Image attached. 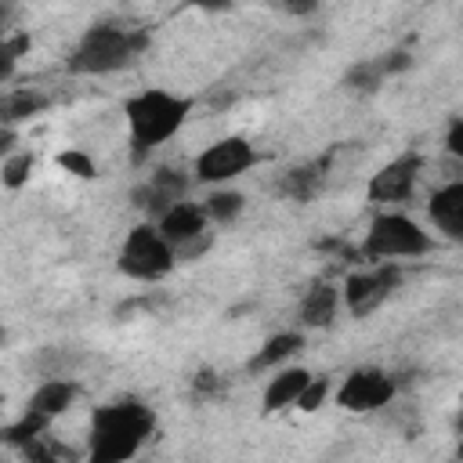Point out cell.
<instances>
[{"label": "cell", "instance_id": "cell-1", "mask_svg": "<svg viewBox=\"0 0 463 463\" xmlns=\"http://www.w3.org/2000/svg\"><path fill=\"white\" fill-rule=\"evenodd\" d=\"M156 430V412L141 398H116L90 409L87 463H130Z\"/></svg>", "mask_w": 463, "mask_h": 463}, {"label": "cell", "instance_id": "cell-2", "mask_svg": "<svg viewBox=\"0 0 463 463\" xmlns=\"http://www.w3.org/2000/svg\"><path fill=\"white\" fill-rule=\"evenodd\" d=\"M195 98L174 94L163 87H145L123 101L127 116V145H130V163H141L152 156L159 145H166L192 116Z\"/></svg>", "mask_w": 463, "mask_h": 463}, {"label": "cell", "instance_id": "cell-3", "mask_svg": "<svg viewBox=\"0 0 463 463\" xmlns=\"http://www.w3.org/2000/svg\"><path fill=\"white\" fill-rule=\"evenodd\" d=\"M148 43H152L148 29L123 25V22H98L80 33V40L65 58V69L72 76H109L134 65L148 51Z\"/></svg>", "mask_w": 463, "mask_h": 463}, {"label": "cell", "instance_id": "cell-4", "mask_svg": "<svg viewBox=\"0 0 463 463\" xmlns=\"http://www.w3.org/2000/svg\"><path fill=\"white\" fill-rule=\"evenodd\" d=\"M434 250L430 232H423L409 213L398 210H383L369 221L365 239L358 246V257L369 264H383V260H409V257H423Z\"/></svg>", "mask_w": 463, "mask_h": 463}, {"label": "cell", "instance_id": "cell-5", "mask_svg": "<svg viewBox=\"0 0 463 463\" xmlns=\"http://www.w3.org/2000/svg\"><path fill=\"white\" fill-rule=\"evenodd\" d=\"M116 268L134 279V282H163L174 271V250L166 246V239L156 232L152 221H137L119 246Z\"/></svg>", "mask_w": 463, "mask_h": 463}, {"label": "cell", "instance_id": "cell-6", "mask_svg": "<svg viewBox=\"0 0 463 463\" xmlns=\"http://www.w3.org/2000/svg\"><path fill=\"white\" fill-rule=\"evenodd\" d=\"M156 232L166 239V246L174 250V264L181 260H199L210 246H213V232H210V217L203 210V203H174L159 221Z\"/></svg>", "mask_w": 463, "mask_h": 463}, {"label": "cell", "instance_id": "cell-7", "mask_svg": "<svg viewBox=\"0 0 463 463\" xmlns=\"http://www.w3.org/2000/svg\"><path fill=\"white\" fill-rule=\"evenodd\" d=\"M253 163H257V148H253L242 134H228V137H217L213 145H206V148L195 156L192 177H195L199 184L224 188V184H232L235 177H242Z\"/></svg>", "mask_w": 463, "mask_h": 463}, {"label": "cell", "instance_id": "cell-8", "mask_svg": "<svg viewBox=\"0 0 463 463\" xmlns=\"http://www.w3.org/2000/svg\"><path fill=\"white\" fill-rule=\"evenodd\" d=\"M398 286H402V264L383 260V264H373L369 271L347 275V282L340 286V300L347 304V311H351L354 318H365V315H373Z\"/></svg>", "mask_w": 463, "mask_h": 463}, {"label": "cell", "instance_id": "cell-9", "mask_svg": "<svg viewBox=\"0 0 463 463\" xmlns=\"http://www.w3.org/2000/svg\"><path fill=\"white\" fill-rule=\"evenodd\" d=\"M394 394H398V380L387 369L362 365V369H351L344 376V383L336 387V405L347 412H376V409L391 405Z\"/></svg>", "mask_w": 463, "mask_h": 463}, {"label": "cell", "instance_id": "cell-10", "mask_svg": "<svg viewBox=\"0 0 463 463\" xmlns=\"http://www.w3.org/2000/svg\"><path fill=\"white\" fill-rule=\"evenodd\" d=\"M188 174L184 170H177V166H159V170H152L148 174V181H141V184H134L130 188V206L137 210V213H145V221H159L174 203H181L184 195H188Z\"/></svg>", "mask_w": 463, "mask_h": 463}, {"label": "cell", "instance_id": "cell-11", "mask_svg": "<svg viewBox=\"0 0 463 463\" xmlns=\"http://www.w3.org/2000/svg\"><path fill=\"white\" fill-rule=\"evenodd\" d=\"M420 170H423V156H420V152L394 156L391 163H383V166L369 177L365 199H369V203H409L412 192H416Z\"/></svg>", "mask_w": 463, "mask_h": 463}, {"label": "cell", "instance_id": "cell-12", "mask_svg": "<svg viewBox=\"0 0 463 463\" xmlns=\"http://www.w3.org/2000/svg\"><path fill=\"white\" fill-rule=\"evenodd\" d=\"M427 213H430L434 228L445 239L459 242L463 239V181H449V184L434 188V195L427 203Z\"/></svg>", "mask_w": 463, "mask_h": 463}, {"label": "cell", "instance_id": "cell-13", "mask_svg": "<svg viewBox=\"0 0 463 463\" xmlns=\"http://www.w3.org/2000/svg\"><path fill=\"white\" fill-rule=\"evenodd\" d=\"M336 311H340V286L322 279V282H311V289L304 293L297 318H300V329H329Z\"/></svg>", "mask_w": 463, "mask_h": 463}, {"label": "cell", "instance_id": "cell-14", "mask_svg": "<svg viewBox=\"0 0 463 463\" xmlns=\"http://www.w3.org/2000/svg\"><path fill=\"white\" fill-rule=\"evenodd\" d=\"M326 170H329V159H311V163H300L293 170H286L275 184V192L282 199H293V203H311L322 184H326Z\"/></svg>", "mask_w": 463, "mask_h": 463}, {"label": "cell", "instance_id": "cell-15", "mask_svg": "<svg viewBox=\"0 0 463 463\" xmlns=\"http://www.w3.org/2000/svg\"><path fill=\"white\" fill-rule=\"evenodd\" d=\"M72 402H76V383L65 380V376H51V380H43V383L29 394L25 412H33V416H40V420L51 423V420H58L61 412H69Z\"/></svg>", "mask_w": 463, "mask_h": 463}, {"label": "cell", "instance_id": "cell-16", "mask_svg": "<svg viewBox=\"0 0 463 463\" xmlns=\"http://www.w3.org/2000/svg\"><path fill=\"white\" fill-rule=\"evenodd\" d=\"M307 380H311V373H307V369H300V365L279 369V373L268 380V387H264L260 409H264V412H282V409L297 405V398H300V391H304V383H307Z\"/></svg>", "mask_w": 463, "mask_h": 463}, {"label": "cell", "instance_id": "cell-17", "mask_svg": "<svg viewBox=\"0 0 463 463\" xmlns=\"http://www.w3.org/2000/svg\"><path fill=\"white\" fill-rule=\"evenodd\" d=\"M297 351H304V333L300 329H282L275 336H268L260 344V351L246 362L250 373H260V369H282Z\"/></svg>", "mask_w": 463, "mask_h": 463}, {"label": "cell", "instance_id": "cell-18", "mask_svg": "<svg viewBox=\"0 0 463 463\" xmlns=\"http://www.w3.org/2000/svg\"><path fill=\"white\" fill-rule=\"evenodd\" d=\"M47 109V98L40 90H7L0 94V130H14L18 123L40 116Z\"/></svg>", "mask_w": 463, "mask_h": 463}, {"label": "cell", "instance_id": "cell-19", "mask_svg": "<svg viewBox=\"0 0 463 463\" xmlns=\"http://www.w3.org/2000/svg\"><path fill=\"white\" fill-rule=\"evenodd\" d=\"M203 210H206V217H210V224H217V228H232L239 217H242V210H246V195L239 192V188H213L206 199H203Z\"/></svg>", "mask_w": 463, "mask_h": 463}, {"label": "cell", "instance_id": "cell-20", "mask_svg": "<svg viewBox=\"0 0 463 463\" xmlns=\"http://www.w3.org/2000/svg\"><path fill=\"white\" fill-rule=\"evenodd\" d=\"M47 427H51L47 420H40V416H33V412H22L14 423L0 427V441H4V445H14V449H25V445H33L36 438H43Z\"/></svg>", "mask_w": 463, "mask_h": 463}, {"label": "cell", "instance_id": "cell-21", "mask_svg": "<svg viewBox=\"0 0 463 463\" xmlns=\"http://www.w3.org/2000/svg\"><path fill=\"white\" fill-rule=\"evenodd\" d=\"M33 166H36V156H33V152H25V148H14V152L0 163V184H4L7 192L25 188V184H29V177H33Z\"/></svg>", "mask_w": 463, "mask_h": 463}, {"label": "cell", "instance_id": "cell-22", "mask_svg": "<svg viewBox=\"0 0 463 463\" xmlns=\"http://www.w3.org/2000/svg\"><path fill=\"white\" fill-rule=\"evenodd\" d=\"M380 83H383V76H380V69H376L373 58H369V61H354V65L344 72V87L354 90V94H376Z\"/></svg>", "mask_w": 463, "mask_h": 463}, {"label": "cell", "instance_id": "cell-23", "mask_svg": "<svg viewBox=\"0 0 463 463\" xmlns=\"http://www.w3.org/2000/svg\"><path fill=\"white\" fill-rule=\"evenodd\" d=\"M329 387H333V383H329L326 373H318V376L311 373V380L304 383V391H300V398H297V409H300V412H315V409H322L326 398H329Z\"/></svg>", "mask_w": 463, "mask_h": 463}, {"label": "cell", "instance_id": "cell-24", "mask_svg": "<svg viewBox=\"0 0 463 463\" xmlns=\"http://www.w3.org/2000/svg\"><path fill=\"white\" fill-rule=\"evenodd\" d=\"M29 47V36H0V83H7L11 76H14V69H18V58H22V51Z\"/></svg>", "mask_w": 463, "mask_h": 463}, {"label": "cell", "instance_id": "cell-25", "mask_svg": "<svg viewBox=\"0 0 463 463\" xmlns=\"http://www.w3.org/2000/svg\"><path fill=\"white\" fill-rule=\"evenodd\" d=\"M58 166H61V170H69L72 177H87V181L98 174L94 159H90L87 152H80V148H65V152H58Z\"/></svg>", "mask_w": 463, "mask_h": 463}, {"label": "cell", "instance_id": "cell-26", "mask_svg": "<svg viewBox=\"0 0 463 463\" xmlns=\"http://www.w3.org/2000/svg\"><path fill=\"white\" fill-rule=\"evenodd\" d=\"M22 456H25V463H65L61 459V449H54L47 438H36L33 445H25Z\"/></svg>", "mask_w": 463, "mask_h": 463}, {"label": "cell", "instance_id": "cell-27", "mask_svg": "<svg viewBox=\"0 0 463 463\" xmlns=\"http://www.w3.org/2000/svg\"><path fill=\"white\" fill-rule=\"evenodd\" d=\"M373 61H376L380 76H394V72H402V69H409V65H412L409 51H387V54H380V58H373Z\"/></svg>", "mask_w": 463, "mask_h": 463}, {"label": "cell", "instance_id": "cell-28", "mask_svg": "<svg viewBox=\"0 0 463 463\" xmlns=\"http://www.w3.org/2000/svg\"><path fill=\"white\" fill-rule=\"evenodd\" d=\"M221 391V376L213 373V369H199L195 376H192V394L195 398H213Z\"/></svg>", "mask_w": 463, "mask_h": 463}, {"label": "cell", "instance_id": "cell-29", "mask_svg": "<svg viewBox=\"0 0 463 463\" xmlns=\"http://www.w3.org/2000/svg\"><path fill=\"white\" fill-rule=\"evenodd\" d=\"M445 152L449 156H463V116H452L449 127H445Z\"/></svg>", "mask_w": 463, "mask_h": 463}, {"label": "cell", "instance_id": "cell-30", "mask_svg": "<svg viewBox=\"0 0 463 463\" xmlns=\"http://www.w3.org/2000/svg\"><path fill=\"white\" fill-rule=\"evenodd\" d=\"M14 152V130H0V156L7 159Z\"/></svg>", "mask_w": 463, "mask_h": 463}]
</instances>
